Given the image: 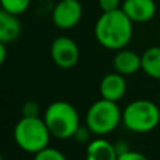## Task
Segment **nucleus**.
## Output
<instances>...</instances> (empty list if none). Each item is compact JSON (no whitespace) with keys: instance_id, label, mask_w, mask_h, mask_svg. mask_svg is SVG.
I'll return each instance as SVG.
<instances>
[{"instance_id":"obj_15","label":"nucleus","mask_w":160,"mask_h":160,"mask_svg":"<svg viewBox=\"0 0 160 160\" xmlns=\"http://www.w3.org/2000/svg\"><path fill=\"white\" fill-rule=\"evenodd\" d=\"M34 160H68V159L61 150L48 146L44 150H41V152L35 153L34 155Z\"/></svg>"},{"instance_id":"obj_12","label":"nucleus","mask_w":160,"mask_h":160,"mask_svg":"<svg viewBox=\"0 0 160 160\" xmlns=\"http://www.w3.org/2000/svg\"><path fill=\"white\" fill-rule=\"evenodd\" d=\"M21 34V22L18 20V16L10 14L7 11H0V42L16 41Z\"/></svg>"},{"instance_id":"obj_9","label":"nucleus","mask_w":160,"mask_h":160,"mask_svg":"<svg viewBox=\"0 0 160 160\" xmlns=\"http://www.w3.org/2000/svg\"><path fill=\"white\" fill-rule=\"evenodd\" d=\"M127 93V80L125 76L118 72L107 73L100 82V94L101 98L118 102Z\"/></svg>"},{"instance_id":"obj_16","label":"nucleus","mask_w":160,"mask_h":160,"mask_svg":"<svg viewBox=\"0 0 160 160\" xmlns=\"http://www.w3.org/2000/svg\"><path fill=\"white\" fill-rule=\"evenodd\" d=\"M98 7L101 8L102 13L115 11L122 7V2L121 0H98Z\"/></svg>"},{"instance_id":"obj_14","label":"nucleus","mask_w":160,"mask_h":160,"mask_svg":"<svg viewBox=\"0 0 160 160\" xmlns=\"http://www.w3.org/2000/svg\"><path fill=\"white\" fill-rule=\"evenodd\" d=\"M0 4H2V10L14 16H20L28 10L31 0H0Z\"/></svg>"},{"instance_id":"obj_4","label":"nucleus","mask_w":160,"mask_h":160,"mask_svg":"<svg viewBox=\"0 0 160 160\" xmlns=\"http://www.w3.org/2000/svg\"><path fill=\"white\" fill-rule=\"evenodd\" d=\"M125 128L135 133H148L160 124V108L150 100H135L122 111Z\"/></svg>"},{"instance_id":"obj_2","label":"nucleus","mask_w":160,"mask_h":160,"mask_svg":"<svg viewBox=\"0 0 160 160\" xmlns=\"http://www.w3.org/2000/svg\"><path fill=\"white\" fill-rule=\"evenodd\" d=\"M51 132L41 117H21L14 127V141L21 150L31 155L49 146Z\"/></svg>"},{"instance_id":"obj_5","label":"nucleus","mask_w":160,"mask_h":160,"mask_svg":"<svg viewBox=\"0 0 160 160\" xmlns=\"http://www.w3.org/2000/svg\"><path fill=\"white\" fill-rule=\"evenodd\" d=\"M122 122V111L115 101L100 98L88 107L86 112V127L97 136L111 133Z\"/></svg>"},{"instance_id":"obj_17","label":"nucleus","mask_w":160,"mask_h":160,"mask_svg":"<svg viewBox=\"0 0 160 160\" xmlns=\"http://www.w3.org/2000/svg\"><path fill=\"white\" fill-rule=\"evenodd\" d=\"M117 160H149V159H148L143 153L129 149V150H127V152L118 155V159Z\"/></svg>"},{"instance_id":"obj_10","label":"nucleus","mask_w":160,"mask_h":160,"mask_svg":"<svg viewBox=\"0 0 160 160\" xmlns=\"http://www.w3.org/2000/svg\"><path fill=\"white\" fill-rule=\"evenodd\" d=\"M112 66L114 70L122 76L135 75L136 72L142 70V55L136 53L135 51L127 49V48L119 49L114 55Z\"/></svg>"},{"instance_id":"obj_3","label":"nucleus","mask_w":160,"mask_h":160,"mask_svg":"<svg viewBox=\"0 0 160 160\" xmlns=\"http://www.w3.org/2000/svg\"><path fill=\"white\" fill-rule=\"evenodd\" d=\"M44 121L49 129L51 135L56 139L73 138L80 128L79 112L68 101H53L45 110Z\"/></svg>"},{"instance_id":"obj_13","label":"nucleus","mask_w":160,"mask_h":160,"mask_svg":"<svg viewBox=\"0 0 160 160\" xmlns=\"http://www.w3.org/2000/svg\"><path fill=\"white\" fill-rule=\"evenodd\" d=\"M142 70L149 78L160 80V47H150L142 53Z\"/></svg>"},{"instance_id":"obj_1","label":"nucleus","mask_w":160,"mask_h":160,"mask_svg":"<svg viewBox=\"0 0 160 160\" xmlns=\"http://www.w3.org/2000/svg\"><path fill=\"white\" fill-rule=\"evenodd\" d=\"M133 35V22L119 8L101 13L94 24V37L102 48L119 51L127 48Z\"/></svg>"},{"instance_id":"obj_11","label":"nucleus","mask_w":160,"mask_h":160,"mask_svg":"<svg viewBox=\"0 0 160 160\" xmlns=\"http://www.w3.org/2000/svg\"><path fill=\"white\" fill-rule=\"evenodd\" d=\"M118 152L115 145L102 138H97L88 142L86 149V160H117Z\"/></svg>"},{"instance_id":"obj_8","label":"nucleus","mask_w":160,"mask_h":160,"mask_svg":"<svg viewBox=\"0 0 160 160\" xmlns=\"http://www.w3.org/2000/svg\"><path fill=\"white\" fill-rule=\"evenodd\" d=\"M121 10L133 24H143L156 16L158 6L155 0H124Z\"/></svg>"},{"instance_id":"obj_6","label":"nucleus","mask_w":160,"mask_h":160,"mask_svg":"<svg viewBox=\"0 0 160 160\" xmlns=\"http://www.w3.org/2000/svg\"><path fill=\"white\" fill-rule=\"evenodd\" d=\"M51 58L61 69H72L78 65L80 58L79 45L70 37H56L51 44Z\"/></svg>"},{"instance_id":"obj_18","label":"nucleus","mask_w":160,"mask_h":160,"mask_svg":"<svg viewBox=\"0 0 160 160\" xmlns=\"http://www.w3.org/2000/svg\"><path fill=\"white\" fill-rule=\"evenodd\" d=\"M22 117H39V107L37 102L28 101L22 107Z\"/></svg>"},{"instance_id":"obj_20","label":"nucleus","mask_w":160,"mask_h":160,"mask_svg":"<svg viewBox=\"0 0 160 160\" xmlns=\"http://www.w3.org/2000/svg\"><path fill=\"white\" fill-rule=\"evenodd\" d=\"M0 160H4V159H3V158H2V159H0Z\"/></svg>"},{"instance_id":"obj_19","label":"nucleus","mask_w":160,"mask_h":160,"mask_svg":"<svg viewBox=\"0 0 160 160\" xmlns=\"http://www.w3.org/2000/svg\"><path fill=\"white\" fill-rule=\"evenodd\" d=\"M6 56H7V49H6V44L0 42V63L6 62Z\"/></svg>"},{"instance_id":"obj_7","label":"nucleus","mask_w":160,"mask_h":160,"mask_svg":"<svg viewBox=\"0 0 160 160\" xmlns=\"http://www.w3.org/2000/svg\"><path fill=\"white\" fill-rule=\"evenodd\" d=\"M83 17V6L79 0H59L52 8L51 18L59 30L76 27Z\"/></svg>"}]
</instances>
